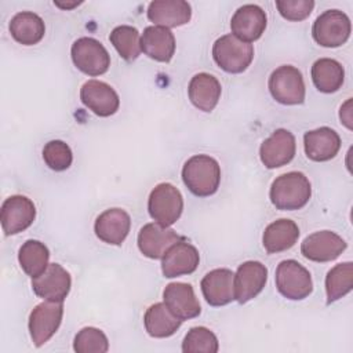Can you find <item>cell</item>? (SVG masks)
<instances>
[{"label":"cell","mask_w":353,"mask_h":353,"mask_svg":"<svg viewBox=\"0 0 353 353\" xmlns=\"http://www.w3.org/2000/svg\"><path fill=\"white\" fill-rule=\"evenodd\" d=\"M312 196V185L307 176L299 171L285 172L277 176L270 186L269 197L277 210H301Z\"/></svg>","instance_id":"obj_1"},{"label":"cell","mask_w":353,"mask_h":353,"mask_svg":"<svg viewBox=\"0 0 353 353\" xmlns=\"http://www.w3.org/2000/svg\"><path fill=\"white\" fill-rule=\"evenodd\" d=\"M182 179L186 188L199 197L214 194L221 182L218 161L207 154H196L188 159L182 168Z\"/></svg>","instance_id":"obj_2"},{"label":"cell","mask_w":353,"mask_h":353,"mask_svg":"<svg viewBox=\"0 0 353 353\" xmlns=\"http://www.w3.org/2000/svg\"><path fill=\"white\" fill-rule=\"evenodd\" d=\"M212 58L215 63L228 73L244 72L254 59V47L232 33L223 34L212 46Z\"/></svg>","instance_id":"obj_3"},{"label":"cell","mask_w":353,"mask_h":353,"mask_svg":"<svg viewBox=\"0 0 353 353\" xmlns=\"http://www.w3.org/2000/svg\"><path fill=\"white\" fill-rule=\"evenodd\" d=\"M277 291L287 299L301 301L313 291V281L309 270L298 261H281L276 269Z\"/></svg>","instance_id":"obj_4"},{"label":"cell","mask_w":353,"mask_h":353,"mask_svg":"<svg viewBox=\"0 0 353 353\" xmlns=\"http://www.w3.org/2000/svg\"><path fill=\"white\" fill-rule=\"evenodd\" d=\"M269 91L283 105H299L305 101V81L301 70L292 65L274 69L269 77Z\"/></svg>","instance_id":"obj_5"},{"label":"cell","mask_w":353,"mask_h":353,"mask_svg":"<svg viewBox=\"0 0 353 353\" xmlns=\"http://www.w3.org/2000/svg\"><path fill=\"white\" fill-rule=\"evenodd\" d=\"M183 210V199L181 192L171 183H159L149 194L148 211L152 219L163 226L175 223Z\"/></svg>","instance_id":"obj_6"},{"label":"cell","mask_w":353,"mask_h":353,"mask_svg":"<svg viewBox=\"0 0 353 353\" xmlns=\"http://www.w3.org/2000/svg\"><path fill=\"white\" fill-rule=\"evenodd\" d=\"M350 30V19L345 12L339 10H327L316 18L312 28V36L317 44L335 48L347 41Z\"/></svg>","instance_id":"obj_7"},{"label":"cell","mask_w":353,"mask_h":353,"mask_svg":"<svg viewBox=\"0 0 353 353\" xmlns=\"http://www.w3.org/2000/svg\"><path fill=\"white\" fill-rule=\"evenodd\" d=\"M70 55L74 66L88 74L101 76L110 66V55L101 41L92 37L77 39L70 48Z\"/></svg>","instance_id":"obj_8"},{"label":"cell","mask_w":353,"mask_h":353,"mask_svg":"<svg viewBox=\"0 0 353 353\" xmlns=\"http://www.w3.org/2000/svg\"><path fill=\"white\" fill-rule=\"evenodd\" d=\"M63 316L62 302L46 301L33 307L29 316V332L34 346H43L61 325Z\"/></svg>","instance_id":"obj_9"},{"label":"cell","mask_w":353,"mask_h":353,"mask_svg":"<svg viewBox=\"0 0 353 353\" xmlns=\"http://www.w3.org/2000/svg\"><path fill=\"white\" fill-rule=\"evenodd\" d=\"M36 218V207L30 199L21 194L4 200L0 211L1 228L6 236H12L28 229Z\"/></svg>","instance_id":"obj_10"},{"label":"cell","mask_w":353,"mask_h":353,"mask_svg":"<svg viewBox=\"0 0 353 353\" xmlns=\"http://www.w3.org/2000/svg\"><path fill=\"white\" fill-rule=\"evenodd\" d=\"M346 241L331 230H320L309 234L301 244L302 255L313 262H330L345 250Z\"/></svg>","instance_id":"obj_11"},{"label":"cell","mask_w":353,"mask_h":353,"mask_svg":"<svg viewBox=\"0 0 353 353\" xmlns=\"http://www.w3.org/2000/svg\"><path fill=\"white\" fill-rule=\"evenodd\" d=\"M70 274L59 263H50L40 276L32 279L33 292L46 301L63 302L70 291Z\"/></svg>","instance_id":"obj_12"},{"label":"cell","mask_w":353,"mask_h":353,"mask_svg":"<svg viewBox=\"0 0 353 353\" xmlns=\"http://www.w3.org/2000/svg\"><path fill=\"white\" fill-rule=\"evenodd\" d=\"M296 150L295 137L284 128L276 130L259 148V157L266 168H279L288 164Z\"/></svg>","instance_id":"obj_13"},{"label":"cell","mask_w":353,"mask_h":353,"mask_svg":"<svg viewBox=\"0 0 353 353\" xmlns=\"http://www.w3.org/2000/svg\"><path fill=\"white\" fill-rule=\"evenodd\" d=\"M80 99L92 113L99 117H109L119 110L120 99L109 84L99 80H88L80 90Z\"/></svg>","instance_id":"obj_14"},{"label":"cell","mask_w":353,"mask_h":353,"mask_svg":"<svg viewBox=\"0 0 353 353\" xmlns=\"http://www.w3.org/2000/svg\"><path fill=\"white\" fill-rule=\"evenodd\" d=\"M182 239L183 237H181L174 229L152 222L146 223L139 230L138 248L145 256L150 259H160L171 245Z\"/></svg>","instance_id":"obj_15"},{"label":"cell","mask_w":353,"mask_h":353,"mask_svg":"<svg viewBox=\"0 0 353 353\" xmlns=\"http://www.w3.org/2000/svg\"><path fill=\"white\" fill-rule=\"evenodd\" d=\"M266 12L256 4H244L236 10L230 19L232 34L251 43L258 40L266 29Z\"/></svg>","instance_id":"obj_16"},{"label":"cell","mask_w":353,"mask_h":353,"mask_svg":"<svg viewBox=\"0 0 353 353\" xmlns=\"http://www.w3.org/2000/svg\"><path fill=\"white\" fill-rule=\"evenodd\" d=\"M268 280V269L258 261H247L241 263L234 274V299L245 303L254 299L265 287Z\"/></svg>","instance_id":"obj_17"},{"label":"cell","mask_w":353,"mask_h":353,"mask_svg":"<svg viewBox=\"0 0 353 353\" xmlns=\"http://www.w3.org/2000/svg\"><path fill=\"white\" fill-rule=\"evenodd\" d=\"M161 272L164 277L172 279L193 273L200 262L199 251L183 239L171 245L161 258Z\"/></svg>","instance_id":"obj_18"},{"label":"cell","mask_w":353,"mask_h":353,"mask_svg":"<svg viewBox=\"0 0 353 353\" xmlns=\"http://www.w3.org/2000/svg\"><path fill=\"white\" fill-rule=\"evenodd\" d=\"M201 292L211 306H223L234 301V273L230 269H214L201 283Z\"/></svg>","instance_id":"obj_19"},{"label":"cell","mask_w":353,"mask_h":353,"mask_svg":"<svg viewBox=\"0 0 353 353\" xmlns=\"http://www.w3.org/2000/svg\"><path fill=\"white\" fill-rule=\"evenodd\" d=\"M163 299L171 313L182 321L194 319L201 312L194 290L188 283H170L163 291Z\"/></svg>","instance_id":"obj_20"},{"label":"cell","mask_w":353,"mask_h":353,"mask_svg":"<svg viewBox=\"0 0 353 353\" xmlns=\"http://www.w3.org/2000/svg\"><path fill=\"white\" fill-rule=\"evenodd\" d=\"M131 218L121 208H109L98 215L94 230L99 240L108 244L120 245L128 236Z\"/></svg>","instance_id":"obj_21"},{"label":"cell","mask_w":353,"mask_h":353,"mask_svg":"<svg viewBox=\"0 0 353 353\" xmlns=\"http://www.w3.org/2000/svg\"><path fill=\"white\" fill-rule=\"evenodd\" d=\"M303 148L307 159L313 161H328L338 154L341 138L335 130L320 127L305 132Z\"/></svg>","instance_id":"obj_22"},{"label":"cell","mask_w":353,"mask_h":353,"mask_svg":"<svg viewBox=\"0 0 353 353\" xmlns=\"http://www.w3.org/2000/svg\"><path fill=\"white\" fill-rule=\"evenodd\" d=\"M192 17V8L183 0H156L148 6V18L154 26L176 28L188 23Z\"/></svg>","instance_id":"obj_23"},{"label":"cell","mask_w":353,"mask_h":353,"mask_svg":"<svg viewBox=\"0 0 353 353\" xmlns=\"http://www.w3.org/2000/svg\"><path fill=\"white\" fill-rule=\"evenodd\" d=\"M141 50L152 59L170 62L175 52V37L168 28L148 26L141 36Z\"/></svg>","instance_id":"obj_24"},{"label":"cell","mask_w":353,"mask_h":353,"mask_svg":"<svg viewBox=\"0 0 353 353\" xmlns=\"http://www.w3.org/2000/svg\"><path fill=\"white\" fill-rule=\"evenodd\" d=\"M221 83L210 73L194 74L188 87V95L190 102L203 112H211L216 106L221 98Z\"/></svg>","instance_id":"obj_25"},{"label":"cell","mask_w":353,"mask_h":353,"mask_svg":"<svg viewBox=\"0 0 353 353\" xmlns=\"http://www.w3.org/2000/svg\"><path fill=\"white\" fill-rule=\"evenodd\" d=\"M299 237L298 225L287 218L277 219L266 226L262 244L269 254H277L285 250H290Z\"/></svg>","instance_id":"obj_26"},{"label":"cell","mask_w":353,"mask_h":353,"mask_svg":"<svg viewBox=\"0 0 353 353\" xmlns=\"http://www.w3.org/2000/svg\"><path fill=\"white\" fill-rule=\"evenodd\" d=\"M8 29L14 40L23 46L37 44L46 33L43 19L32 11H21L15 14L10 21Z\"/></svg>","instance_id":"obj_27"},{"label":"cell","mask_w":353,"mask_h":353,"mask_svg":"<svg viewBox=\"0 0 353 353\" xmlns=\"http://www.w3.org/2000/svg\"><path fill=\"white\" fill-rule=\"evenodd\" d=\"M146 332L153 338H168L176 332L182 320L171 313L165 303H154L149 306L143 316Z\"/></svg>","instance_id":"obj_28"},{"label":"cell","mask_w":353,"mask_h":353,"mask_svg":"<svg viewBox=\"0 0 353 353\" xmlns=\"http://www.w3.org/2000/svg\"><path fill=\"white\" fill-rule=\"evenodd\" d=\"M312 80L320 92L338 91L345 80L343 66L332 58H320L312 65Z\"/></svg>","instance_id":"obj_29"},{"label":"cell","mask_w":353,"mask_h":353,"mask_svg":"<svg viewBox=\"0 0 353 353\" xmlns=\"http://www.w3.org/2000/svg\"><path fill=\"white\" fill-rule=\"evenodd\" d=\"M50 259V251L47 245L39 240H26L18 252V261L22 270L33 277L40 276L47 266Z\"/></svg>","instance_id":"obj_30"},{"label":"cell","mask_w":353,"mask_h":353,"mask_svg":"<svg viewBox=\"0 0 353 353\" xmlns=\"http://www.w3.org/2000/svg\"><path fill=\"white\" fill-rule=\"evenodd\" d=\"M353 263L342 262L335 265L325 277L327 303H332L352 291Z\"/></svg>","instance_id":"obj_31"},{"label":"cell","mask_w":353,"mask_h":353,"mask_svg":"<svg viewBox=\"0 0 353 353\" xmlns=\"http://www.w3.org/2000/svg\"><path fill=\"white\" fill-rule=\"evenodd\" d=\"M109 40L124 61L132 62L139 57L141 37L137 28L130 25L116 26L112 30Z\"/></svg>","instance_id":"obj_32"},{"label":"cell","mask_w":353,"mask_h":353,"mask_svg":"<svg viewBox=\"0 0 353 353\" xmlns=\"http://www.w3.org/2000/svg\"><path fill=\"white\" fill-rule=\"evenodd\" d=\"M219 349L215 334L205 327H193L188 331L182 342L185 353H216Z\"/></svg>","instance_id":"obj_33"},{"label":"cell","mask_w":353,"mask_h":353,"mask_svg":"<svg viewBox=\"0 0 353 353\" xmlns=\"http://www.w3.org/2000/svg\"><path fill=\"white\" fill-rule=\"evenodd\" d=\"M73 349L77 353H105L109 350V341L101 330L84 327L76 334Z\"/></svg>","instance_id":"obj_34"},{"label":"cell","mask_w":353,"mask_h":353,"mask_svg":"<svg viewBox=\"0 0 353 353\" xmlns=\"http://www.w3.org/2000/svg\"><path fill=\"white\" fill-rule=\"evenodd\" d=\"M43 160L54 171H65L73 161V154L69 145L63 141L54 139L44 145Z\"/></svg>","instance_id":"obj_35"},{"label":"cell","mask_w":353,"mask_h":353,"mask_svg":"<svg viewBox=\"0 0 353 353\" xmlns=\"http://www.w3.org/2000/svg\"><path fill=\"white\" fill-rule=\"evenodd\" d=\"M276 7L283 18L302 21L310 15L314 7L313 0H276Z\"/></svg>","instance_id":"obj_36"},{"label":"cell","mask_w":353,"mask_h":353,"mask_svg":"<svg viewBox=\"0 0 353 353\" xmlns=\"http://www.w3.org/2000/svg\"><path fill=\"white\" fill-rule=\"evenodd\" d=\"M350 105H352V99H347L346 103L341 106V112H339V117H341L342 123H343L349 130H352V124H350V121H352Z\"/></svg>","instance_id":"obj_37"},{"label":"cell","mask_w":353,"mask_h":353,"mask_svg":"<svg viewBox=\"0 0 353 353\" xmlns=\"http://www.w3.org/2000/svg\"><path fill=\"white\" fill-rule=\"evenodd\" d=\"M54 4L62 10H70V8H74L77 7L79 4H81V1H54Z\"/></svg>","instance_id":"obj_38"}]
</instances>
